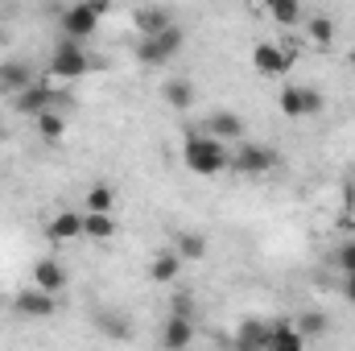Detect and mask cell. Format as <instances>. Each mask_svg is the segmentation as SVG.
<instances>
[{"instance_id":"1","label":"cell","mask_w":355,"mask_h":351,"mask_svg":"<svg viewBox=\"0 0 355 351\" xmlns=\"http://www.w3.org/2000/svg\"><path fill=\"white\" fill-rule=\"evenodd\" d=\"M182 162H186L190 174L215 178V174H223V170L232 166V149H227V141H219V137H211V132L202 128V132H190V137H186Z\"/></svg>"},{"instance_id":"2","label":"cell","mask_w":355,"mask_h":351,"mask_svg":"<svg viewBox=\"0 0 355 351\" xmlns=\"http://www.w3.org/2000/svg\"><path fill=\"white\" fill-rule=\"evenodd\" d=\"M182 46H186V33H182V25H166V29H157V33H145V37L137 42V58H141L145 67H166V62L174 58Z\"/></svg>"},{"instance_id":"3","label":"cell","mask_w":355,"mask_h":351,"mask_svg":"<svg viewBox=\"0 0 355 351\" xmlns=\"http://www.w3.org/2000/svg\"><path fill=\"white\" fill-rule=\"evenodd\" d=\"M277 108H281L285 120H310V116H318L327 108V99H322V91L310 87V83H285L281 95H277Z\"/></svg>"},{"instance_id":"4","label":"cell","mask_w":355,"mask_h":351,"mask_svg":"<svg viewBox=\"0 0 355 351\" xmlns=\"http://www.w3.org/2000/svg\"><path fill=\"white\" fill-rule=\"evenodd\" d=\"M103 12H107V0H79V4H71V8L58 17V25H62V33H67V37L87 42L91 33L99 29Z\"/></svg>"},{"instance_id":"5","label":"cell","mask_w":355,"mask_h":351,"mask_svg":"<svg viewBox=\"0 0 355 351\" xmlns=\"http://www.w3.org/2000/svg\"><path fill=\"white\" fill-rule=\"evenodd\" d=\"M87 71H91V58H87V50H83V42H75V37H67V42L50 54V79L79 83Z\"/></svg>"},{"instance_id":"6","label":"cell","mask_w":355,"mask_h":351,"mask_svg":"<svg viewBox=\"0 0 355 351\" xmlns=\"http://www.w3.org/2000/svg\"><path fill=\"white\" fill-rule=\"evenodd\" d=\"M8 103L21 112V116H42V112H50V108H58L62 99H58V87H50V83H42V79H33L29 87H21L17 95H8Z\"/></svg>"},{"instance_id":"7","label":"cell","mask_w":355,"mask_h":351,"mask_svg":"<svg viewBox=\"0 0 355 351\" xmlns=\"http://www.w3.org/2000/svg\"><path fill=\"white\" fill-rule=\"evenodd\" d=\"M277 166V149L272 145H261V141H244L236 153H232V170L248 178H261Z\"/></svg>"},{"instance_id":"8","label":"cell","mask_w":355,"mask_h":351,"mask_svg":"<svg viewBox=\"0 0 355 351\" xmlns=\"http://www.w3.org/2000/svg\"><path fill=\"white\" fill-rule=\"evenodd\" d=\"M12 310L21 314V318H54L58 314V302H54V293L50 289H42V285H29V289H21L17 298H12Z\"/></svg>"},{"instance_id":"9","label":"cell","mask_w":355,"mask_h":351,"mask_svg":"<svg viewBox=\"0 0 355 351\" xmlns=\"http://www.w3.org/2000/svg\"><path fill=\"white\" fill-rule=\"evenodd\" d=\"M252 67L268 75V79H281L289 67H293V46H277V42H257L252 50Z\"/></svg>"},{"instance_id":"10","label":"cell","mask_w":355,"mask_h":351,"mask_svg":"<svg viewBox=\"0 0 355 351\" xmlns=\"http://www.w3.org/2000/svg\"><path fill=\"white\" fill-rule=\"evenodd\" d=\"M46 236H50L54 244H75V240H83V211H58V215H50V219H46Z\"/></svg>"},{"instance_id":"11","label":"cell","mask_w":355,"mask_h":351,"mask_svg":"<svg viewBox=\"0 0 355 351\" xmlns=\"http://www.w3.org/2000/svg\"><path fill=\"white\" fill-rule=\"evenodd\" d=\"M297 348H306V335H302V327H293L289 318H277V323L268 327L265 351H297Z\"/></svg>"},{"instance_id":"12","label":"cell","mask_w":355,"mask_h":351,"mask_svg":"<svg viewBox=\"0 0 355 351\" xmlns=\"http://www.w3.org/2000/svg\"><path fill=\"white\" fill-rule=\"evenodd\" d=\"M182 257H178V248H157L153 252V261H149V277L157 281V285H174L178 277H182Z\"/></svg>"},{"instance_id":"13","label":"cell","mask_w":355,"mask_h":351,"mask_svg":"<svg viewBox=\"0 0 355 351\" xmlns=\"http://www.w3.org/2000/svg\"><path fill=\"white\" fill-rule=\"evenodd\" d=\"M33 79H37V75H33V67H29V62H21V58H17V62H12V58H8V62H0V95H17L21 87H29Z\"/></svg>"},{"instance_id":"14","label":"cell","mask_w":355,"mask_h":351,"mask_svg":"<svg viewBox=\"0 0 355 351\" xmlns=\"http://www.w3.org/2000/svg\"><path fill=\"white\" fill-rule=\"evenodd\" d=\"M116 236V215L112 211H83V240L107 244Z\"/></svg>"},{"instance_id":"15","label":"cell","mask_w":355,"mask_h":351,"mask_svg":"<svg viewBox=\"0 0 355 351\" xmlns=\"http://www.w3.org/2000/svg\"><path fill=\"white\" fill-rule=\"evenodd\" d=\"M194 343V318L190 314H170L162 331V348H190Z\"/></svg>"},{"instance_id":"16","label":"cell","mask_w":355,"mask_h":351,"mask_svg":"<svg viewBox=\"0 0 355 351\" xmlns=\"http://www.w3.org/2000/svg\"><path fill=\"white\" fill-rule=\"evenodd\" d=\"M207 132L219 141H244V120L236 112H211L207 116Z\"/></svg>"},{"instance_id":"17","label":"cell","mask_w":355,"mask_h":351,"mask_svg":"<svg viewBox=\"0 0 355 351\" xmlns=\"http://www.w3.org/2000/svg\"><path fill=\"white\" fill-rule=\"evenodd\" d=\"M33 285H42V289H50V293H58V289H67V268L54 261V257H42V261L33 264Z\"/></svg>"},{"instance_id":"18","label":"cell","mask_w":355,"mask_h":351,"mask_svg":"<svg viewBox=\"0 0 355 351\" xmlns=\"http://www.w3.org/2000/svg\"><path fill=\"white\" fill-rule=\"evenodd\" d=\"M132 25H137V33L145 37V33H157V29L174 25V17H170V8H137V12H132Z\"/></svg>"},{"instance_id":"19","label":"cell","mask_w":355,"mask_h":351,"mask_svg":"<svg viewBox=\"0 0 355 351\" xmlns=\"http://www.w3.org/2000/svg\"><path fill=\"white\" fill-rule=\"evenodd\" d=\"M265 8L277 25H302V21H306L302 0H265Z\"/></svg>"},{"instance_id":"20","label":"cell","mask_w":355,"mask_h":351,"mask_svg":"<svg viewBox=\"0 0 355 351\" xmlns=\"http://www.w3.org/2000/svg\"><path fill=\"white\" fill-rule=\"evenodd\" d=\"M174 248H178L182 261H202V257L211 252V248H207V236H198V232H178Z\"/></svg>"},{"instance_id":"21","label":"cell","mask_w":355,"mask_h":351,"mask_svg":"<svg viewBox=\"0 0 355 351\" xmlns=\"http://www.w3.org/2000/svg\"><path fill=\"white\" fill-rule=\"evenodd\" d=\"M83 211H116V186H107V182H91Z\"/></svg>"},{"instance_id":"22","label":"cell","mask_w":355,"mask_h":351,"mask_svg":"<svg viewBox=\"0 0 355 351\" xmlns=\"http://www.w3.org/2000/svg\"><path fill=\"white\" fill-rule=\"evenodd\" d=\"M302 25H306V33H310L314 46H331V42H335V21H331L327 12H314V17L302 21Z\"/></svg>"},{"instance_id":"23","label":"cell","mask_w":355,"mask_h":351,"mask_svg":"<svg viewBox=\"0 0 355 351\" xmlns=\"http://www.w3.org/2000/svg\"><path fill=\"white\" fill-rule=\"evenodd\" d=\"M33 124H37V132H42L46 141H58V137L67 132V116H62L58 108H50V112H42V116H33Z\"/></svg>"},{"instance_id":"24","label":"cell","mask_w":355,"mask_h":351,"mask_svg":"<svg viewBox=\"0 0 355 351\" xmlns=\"http://www.w3.org/2000/svg\"><path fill=\"white\" fill-rule=\"evenodd\" d=\"M166 103L178 108V112H186V108L194 103V87H190L186 79H170V83H166Z\"/></svg>"},{"instance_id":"25","label":"cell","mask_w":355,"mask_h":351,"mask_svg":"<svg viewBox=\"0 0 355 351\" xmlns=\"http://www.w3.org/2000/svg\"><path fill=\"white\" fill-rule=\"evenodd\" d=\"M265 339H268V327H265V323H248V327H240V348L265 351Z\"/></svg>"},{"instance_id":"26","label":"cell","mask_w":355,"mask_h":351,"mask_svg":"<svg viewBox=\"0 0 355 351\" xmlns=\"http://www.w3.org/2000/svg\"><path fill=\"white\" fill-rule=\"evenodd\" d=\"M335 264H339V273H355V240H343V244H339Z\"/></svg>"},{"instance_id":"27","label":"cell","mask_w":355,"mask_h":351,"mask_svg":"<svg viewBox=\"0 0 355 351\" xmlns=\"http://www.w3.org/2000/svg\"><path fill=\"white\" fill-rule=\"evenodd\" d=\"M297 327H302V335H306V339H314V335H322V331H327V318H322V314H302V323H297Z\"/></svg>"},{"instance_id":"28","label":"cell","mask_w":355,"mask_h":351,"mask_svg":"<svg viewBox=\"0 0 355 351\" xmlns=\"http://www.w3.org/2000/svg\"><path fill=\"white\" fill-rule=\"evenodd\" d=\"M343 298L355 306V273H343Z\"/></svg>"},{"instance_id":"29","label":"cell","mask_w":355,"mask_h":351,"mask_svg":"<svg viewBox=\"0 0 355 351\" xmlns=\"http://www.w3.org/2000/svg\"><path fill=\"white\" fill-rule=\"evenodd\" d=\"M352 67H355V50H352Z\"/></svg>"}]
</instances>
